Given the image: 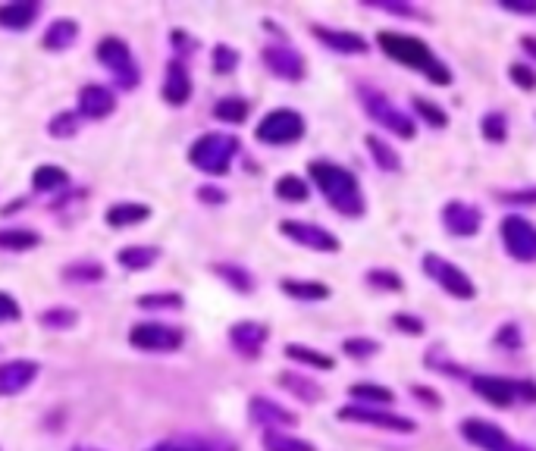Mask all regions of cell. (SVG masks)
<instances>
[{"instance_id":"d6a6232c","label":"cell","mask_w":536,"mask_h":451,"mask_svg":"<svg viewBox=\"0 0 536 451\" xmlns=\"http://www.w3.org/2000/svg\"><path fill=\"white\" fill-rule=\"evenodd\" d=\"M214 116L223 123H242L245 116H248V104L239 101V98H226L214 107Z\"/></svg>"},{"instance_id":"52a82bcc","label":"cell","mask_w":536,"mask_h":451,"mask_svg":"<svg viewBox=\"0 0 536 451\" xmlns=\"http://www.w3.org/2000/svg\"><path fill=\"white\" fill-rule=\"evenodd\" d=\"M502 242L515 260H536V226L524 217L502 220Z\"/></svg>"},{"instance_id":"8d00e7d4","label":"cell","mask_w":536,"mask_h":451,"mask_svg":"<svg viewBox=\"0 0 536 451\" xmlns=\"http://www.w3.org/2000/svg\"><path fill=\"white\" fill-rule=\"evenodd\" d=\"M414 110H417V113H421L427 123H433L436 129H442V126H446V123H449V116H446V113H442L439 107H433V104H430L427 98H414Z\"/></svg>"},{"instance_id":"bcb514c9","label":"cell","mask_w":536,"mask_h":451,"mask_svg":"<svg viewBox=\"0 0 536 451\" xmlns=\"http://www.w3.org/2000/svg\"><path fill=\"white\" fill-rule=\"evenodd\" d=\"M7 320H19V304L13 301V295L0 292V323H7Z\"/></svg>"},{"instance_id":"836d02e7","label":"cell","mask_w":536,"mask_h":451,"mask_svg":"<svg viewBox=\"0 0 536 451\" xmlns=\"http://www.w3.org/2000/svg\"><path fill=\"white\" fill-rule=\"evenodd\" d=\"M286 389H292V392H298L301 398H308V401H320L323 398V389L317 386V383H305V379H298L295 373H283V379H279Z\"/></svg>"},{"instance_id":"7dc6e473","label":"cell","mask_w":536,"mask_h":451,"mask_svg":"<svg viewBox=\"0 0 536 451\" xmlns=\"http://www.w3.org/2000/svg\"><path fill=\"white\" fill-rule=\"evenodd\" d=\"M370 282H374V286H386V289H402V279L395 276V273H383V270H374L367 276Z\"/></svg>"},{"instance_id":"db71d44e","label":"cell","mask_w":536,"mask_h":451,"mask_svg":"<svg viewBox=\"0 0 536 451\" xmlns=\"http://www.w3.org/2000/svg\"><path fill=\"white\" fill-rule=\"evenodd\" d=\"M505 451H533V448H527V445H521V442H508Z\"/></svg>"},{"instance_id":"7a4b0ae2","label":"cell","mask_w":536,"mask_h":451,"mask_svg":"<svg viewBox=\"0 0 536 451\" xmlns=\"http://www.w3.org/2000/svg\"><path fill=\"white\" fill-rule=\"evenodd\" d=\"M311 176L320 185V192L326 195V201L333 204V210L345 213V217H358V213L364 210L358 182H355L352 173L342 170V166L317 160V163H311Z\"/></svg>"},{"instance_id":"f1b7e54d","label":"cell","mask_w":536,"mask_h":451,"mask_svg":"<svg viewBox=\"0 0 536 451\" xmlns=\"http://www.w3.org/2000/svg\"><path fill=\"white\" fill-rule=\"evenodd\" d=\"M116 260H120L126 270H145L157 260V251L154 248H123Z\"/></svg>"},{"instance_id":"60d3db41","label":"cell","mask_w":536,"mask_h":451,"mask_svg":"<svg viewBox=\"0 0 536 451\" xmlns=\"http://www.w3.org/2000/svg\"><path fill=\"white\" fill-rule=\"evenodd\" d=\"M483 135H486L489 141H502V138H505V116H502V113L483 116Z\"/></svg>"},{"instance_id":"7402d4cb","label":"cell","mask_w":536,"mask_h":451,"mask_svg":"<svg viewBox=\"0 0 536 451\" xmlns=\"http://www.w3.org/2000/svg\"><path fill=\"white\" fill-rule=\"evenodd\" d=\"M148 207L145 204H135V201H123V204H113L107 210V223L113 229H126V226H135V223H142L148 220Z\"/></svg>"},{"instance_id":"d590c367","label":"cell","mask_w":536,"mask_h":451,"mask_svg":"<svg viewBox=\"0 0 536 451\" xmlns=\"http://www.w3.org/2000/svg\"><path fill=\"white\" fill-rule=\"evenodd\" d=\"M66 279H79V282H95V279H104V267L101 264H73L63 270Z\"/></svg>"},{"instance_id":"4fadbf2b","label":"cell","mask_w":536,"mask_h":451,"mask_svg":"<svg viewBox=\"0 0 536 451\" xmlns=\"http://www.w3.org/2000/svg\"><path fill=\"white\" fill-rule=\"evenodd\" d=\"M264 63L273 69L279 79L298 82L301 76H305V60H301V54L292 51V47H267V51H264Z\"/></svg>"},{"instance_id":"681fc988","label":"cell","mask_w":536,"mask_h":451,"mask_svg":"<svg viewBox=\"0 0 536 451\" xmlns=\"http://www.w3.org/2000/svg\"><path fill=\"white\" fill-rule=\"evenodd\" d=\"M502 10H511V13H533V16H536V4H518V0H502Z\"/></svg>"},{"instance_id":"83f0119b","label":"cell","mask_w":536,"mask_h":451,"mask_svg":"<svg viewBox=\"0 0 536 451\" xmlns=\"http://www.w3.org/2000/svg\"><path fill=\"white\" fill-rule=\"evenodd\" d=\"M367 148H370V154H374V160L383 166V170H389V173H399V170H402L399 154H395L389 145H383L377 135H367Z\"/></svg>"},{"instance_id":"603a6c76","label":"cell","mask_w":536,"mask_h":451,"mask_svg":"<svg viewBox=\"0 0 536 451\" xmlns=\"http://www.w3.org/2000/svg\"><path fill=\"white\" fill-rule=\"evenodd\" d=\"M79 38V26L73 19H57L54 26H48V32H44L41 44L48 47V51H66L69 44H73Z\"/></svg>"},{"instance_id":"2e32d148","label":"cell","mask_w":536,"mask_h":451,"mask_svg":"<svg viewBox=\"0 0 536 451\" xmlns=\"http://www.w3.org/2000/svg\"><path fill=\"white\" fill-rule=\"evenodd\" d=\"M113 107H116V98L104 85H85L79 91V110L88 120H104V116L113 113Z\"/></svg>"},{"instance_id":"5bb4252c","label":"cell","mask_w":536,"mask_h":451,"mask_svg":"<svg viewBox=\"0 0 536 451\" xmlns=\"http://www.w3.org/2000/svg\"><path fill=\"white\" fill-rule=\"evenodd\" d=\"M461 433H464V439H471L474 445H480L486 451H505V445L511 442L499 426L489 420H464Z\"/></svg>"},{"instance_id":"c3c4849f","label":"cell","mask_w":536,"mask_h":451,"mask_svg":"<svg viewBox=\"0 0 536 451\" xmlns=\"http://www.w3.org/2000/svg\"><path fill=\"white\" fill-rule=\"evenodd\" d=\"M395 326H399L402 332H411V336H421V332H424V323L417 320V317H408V314L395 317Z\"/></svg>"},{"instance_id":"74e56055","label":"cell","mask_w":536,"mask_h":451,"mask_svg":"<svg viewBox=\"0 0 536 451\" xmlns=\"http://www.w3.org/2000/svg\"><path fill=\"white\" fill-rule=\"evenodd\" d=\"M76 129H79V120L73 113H60V116H54V123L48 126V132L54 135V138H69V135H76Z\"/></svg>"},{"instance_id":"cb8c5ba5","label":"cell","mask_w":536,"mask_h":451,"mask_svg":"<svg viewBox=\"0 0 536 451\" xmlns=\"http://www.w3.org/2000/svg\"><path fill=\"white\" fill-rule=\"evenodd\" d=\"M38 10H41L38 4H7V7H0V26L13 29V32L29 29L38 16Z\"/></svg>"},{"instance_id":"f6af8a7d","label":"cell","mask_w":536,"mask_h":451,"mask_svg":"<svg viewBox=\"0 0 536 451\" xmlns=\"http://www.w3.org/2000/svg\"><path fill=\"white\" fill-rule=\"evenodd\" d=\"M508 76H511V82L521 85V88H527V91H530V88H536V76L530 73L527 66H518V63H515V66L508 69Z\"/></svg>"},{"instance_id":"8992f818","label":"cell","mask_w":536,"mask_h":451,"mask_svg":"<svg viewBox=\"0 0 536 451\" xmlns=\"http://www.w3.org/2000/svg\"><path fill=\"white\" fill-rule=\"evenodd\" d=\"M98 60L110 69L123 88H135L138 85V66L129 54V47L120 38H104L98 44Z\"/></svg>"},{"instance_id":"f35d334b","label":"cell","mask_w":536,"mask_h":451,"mask_svg":"<svg viewBox=\"0 0 536 451\" xmlns=\"http://www.w3.org/2000/svg\"><path fill=\"white\" fill-rule=\"evenodd\" d=\"M138 307H148V311H154V307H167V311H176V307H182V298L179 295H142L138 298Z\"/></svg>"},{"instance_id":"ba28073f","label":"cell","mask_w":536,"mask_h":451,"mask_svg":"<svg viewBox=\"0 0 536 451\" xmlns=\"http://www.w3.org/2000/svg\"><path fill=\"white\" fill-rule=\"evenodd\" d=\"M129 342L142 351H176L182 345V332L163 323H138L129 332Z\"/></svg>"},{"instance_id":"7c38bea8","label":"cell","mask_w":536,"mask_h":451,"mask_svg":"<svg viewBox=\"0 0 536 451\" xmlns=\"http://www.w3.org/2000/svg\"><path fill=\"white\" fill-rule=\"evenodd\" d=\"M35 376H38L35 361H7V364H0V395H19L26 386H32Z\"/></svg>"},{"instance_id":"ee69618b","label":"cell","mask_w":536,"mask_h":451,"mask_svg":"<svg viewBox=\"0 0 536 451\" xmlns=\"http://www.w3.org/2000/svg\"><path fill=\"white\" fill-rule=\"evenodd\" d=\"M239 63V54L232 51V47H217L214 51V69L217 73H229V69H236Z\"/></svg>"},{"instance_id":"8fae6325","label":"cell","mask_w":536,"mask_h":451,"mask_svg":"<svg viewBox=\"0 0 536 451\" xmlns=\"http://www.w3.org/2000/svg\"><path fill=\"white\" fill-rule=\"evenodd\" d=\"M342 420H355V423H374L380 430H392V433H414V420L389 414V411H370V408H345L339 411Z\"/></svg>"},{"instance_id":"484cf974","label":"cell","mask_w":536,"mask_h":451,"mask_svg":"<svg viewBox=\"0 0 536 451\" xmlns=\"http://www.w3.org/2000/svg\"><path fill=\"white\" fill-rule=\"evenodd\" d=\"M283 292L298 298V301H323L326 295H330V289L320 286V282H295V279L283 282Z\"/></svg>"},{"instance_id":"277c9868","label":"cell","mask_w":536,"mask_h":451,"mask_svg":"<svg viewBox=\"0 0 536 451\" xmlns=\"http://www.w3.org/2000/svg\"><path fill=\"white\" fill-rule=\"evenodd\" d=\"M254 135H258V141H264V145H289V141H298L305 135V120H301L295 110H273L264 116Z\"/></svg>"},{"instance_id":"4dcf8cb0","label":"cell","mask_w":536,"mask_h":451,"mask_svg":"<svg viewBox=\"0 0 536 451\" xmlns=\"http://www.w3.org/2000/svg\"><path fill=\"white\" fill-rule=\"evenodd\" d=\"M276 195L283 198V201L298 204V201L308 198V185H305V179H298V176H283V179L276 182Z\"/></svg>"},{"instance_id":"e575fe53","label":"cell","mask_w":536,"mask_h":451,"mask_svg":"<svg viewBox=\"0 0 536 451\" xmlns=\"http://www.w3.org/2000/svg\"><path fill=\"white\" fill-rule=\"evenodd\" d=\"M352 398H358V401H374V405H389L395 395H392V389H383V386L358 383V386H352Z\"/></svg>"},{"instance_id":"ffe728a7","label":"cell","mask_w":536,"mask_h":451,"mask_svg":"<svg viewBox=\"0 0 536 451\" xmlns=\"http://www.w3.org/2000/svg\"><path fill=\"white\" fill-rule=\"evenodd\" d=\"M251 417L261 426H292L295 423V414L279 408L270 398H251Z\"/></svg>"},{"instance_id":"9c48e42d","label":"cell","mask_w":536,"mask_h":451,"mask_svg":"<svg viewBox=\"0 0 536 451\" xmlns=\"http://www.w3.org/2000/svg\"><path fill=\"white\" fill-rule=\"evenodd\" d=\"M279 229H283L286 239L305 245L311 251H339V239L333 232H326L323 226L301 223V220H286V223H279Z\"/></svg>"},{"instance_id":"b9f144b4","label":"cell","mask_w":536,"mask_h":451,"mask_svg":"<svg viewBox=\"0 0 536 451\" xmlns=\"http://www.w3.org/2000/svg\"><path fill=\"white\" fill-rule=\"evenodd\" d=\"M345 351L352 354V358H370V354H377L380 345L374 339H348L345 342Z\"/></svg>"},{"instance_id":"44dd1931","label":"cell","mask_w":536,"mask_h":451,"mask_svg":"<svg viewBox=\"0 0 536 451\" xmlns=\"http://www.w3.org/2000/svg\"><path fill=\"white\" fill-rule=\"evenodd\" d=\"M314 35H317L326 47L339 51V54H364V51H367V41H364L361 35H352V32H333V29L317 26Z\"/></svg>"},{"instance_id":"f5cc1de1","label":"cell","mask_w":536,"mask_h":451,"mask_svg":"<svg viewBox=\"0 0 536 451\" xmlns=\"http://www.w3.org/2000/svg\"><path fill=\"white\" fill-rule=\"evenodd\" d=\"M151 451H192V448H182V445H157Z\"/></svg>"},{"instance_id":"1f68e13d","label":"cell","mask_w":536,"mask_h":451,"mask_svg":"<svg viewBox=\"0 0 536 451\" xmlns=\"http://www.w3.org/2000/svg\"><path fill=\"white\" fill-rule=\"evenodd\" d=\"M286 354L292 361H301V364H311V367H320V370H330L333 367V358H326V354L314 351V348H305V345H289Z\"/></svg>"},{"instance_id":"816d5d0a","label":"cell","mask_w":536,"mask_h":451,"mask_svg":"<svg viewBox=\"0 0 536 451\" xmlns=\"http://www.w3.org/2000/svg\"><path fill=\"white\" fill-rule=\"evenodd\" d=\"M521 44L527 47V54H530V57H536V38H533V35H527V38H524Z\"/></svg>"},{"instance_id":"f546056e","label":"cell","mask_w":536,"mask_h":451,"mask_svg":"<svg viewBox=\"0 0 536 451\" xmlns=\"http://www.w3.org/2000/svg\"><path fill=\"white\" fill-rule=\"evenodd\" d=\"M264 448L267 451H317L311 442H301V439L286 436V433H267L264 436Z\"/></svg>"},{"instance_id":"f907efd6","label":"cell","mask_w":536,"mask_h":451,"mask_svg":"<svg viewBox=\"0 0 536 451\" xmlns=\"http://www.w3.org/2000/svg\"><path fill=\"white\" fill-rule=\"evenodd\" d=\"M201 198H207L211 204H220V201H223V192H217V188H201Z\"/></svg>"},{"instance_id":"30bf717a","label":"cell","mask_w":536,"mask_h":451,"mask_svg":"<svg viewBox=\"0 0 536 451\" xmlns=\"http://www.w3.org/2000/svg\"><path fill=\"white\" fill-rule=\"evenodd\" d=\"M364 107H367V113L374 116L377 123H383L386 129H392L399 138H414V123L408 120L402 110H395L386 98H380V94L364 91Z\"/></svg>"},{"instance_id":"5b68a950","label":"cell","mask_w":536,"mask_h":451,"mask_svg":"<svg viewBox=\"0 0 536 451\" xmlns=\"http://www.w3.org/2000/svg\"><path fill=\"white\" fill-rule=\"evenodd\" d=\"M424 270H427V276L433 282H439L442 289H446L449 295H455V298H461V301H468V298L477 295V289H474V282L468 279V273L458 270L455 264H449V260L430 254V257H424Z\"/></svg>"},{"instance_id":"ab89813d","label":"cell","mask_w":536,"mask_h":451,"mask_svg":"<svg viewBox=\"0 0 536 451\" xmlns=\"http://www.w3.org/2000/svg\"><path fill=\"white\" fill-rule=\"evenodd\" d=\"M217 273H220L226 282H232V286H236L239 292H248V289L254 286L251 276H248L245 270H239V267H226V264H223V267H217Z\"/></svg>"},{"instance_id":"9a60e30c","label":"cell","mask_w":536,"mask_h":451,"mask_svg":"<svg viewBox=\"0 0 536 451\" xmlns=\"http://www.w3.org/2000/svg\"><path fill=\"white\" fill-rule=\"evenodd\" d=\"M442 223L452 235H477L480 229V210L464 204V201H452L446 210H442Z\"/></svg>"},{"instance_id":"ac0fdd59","label":"cell","mask_w":536,"mask_h":451,"mask_svg":"<svg viewBox=\"0 0 536 451\" xmlns=\"http://www.w3.org/2000/svg\"><path fill=\"white\" fill-rule=\"evenodd\" d=\"M474 389L496 408H508L511 401H515V392H518L515 383H508V379H499V376H477Z\"/></svg>"},{"instance_id":"d4e9b609","label":"cell","mask_w":536,"mask_h":451,"mask_svg":"<svg viewBox=\"0 0 536 451\" xmlns=\"http://www.w3.org/2000/svg\"><path fill=\"white\" fill-rule=\"evenodd\" d=\"M66 182H69V176H66V170H60V166H38L32 176L35 192H57V188H63Z\"/></svg>"},{"instance_id":"e0dca14e","label":"cell","mask_w":536,"mask_h":451,"mask_svg":"<svg viewBox=\"0 0 536 451\" xmlns=\"http://www.w3.org/2000/svg\"><path fill=\"white\" fill-rule=\"evenodd\" d=\"M229 339L236 345V351H242L245 358H258L264 342H267V326L261 323H236L229 329Z\"/></svg>"},{"instance_id":"7bdbcfd3","label":"cell","mask_w":536,"mask_h":451,"mask_svg":"<svg viewBox=\"0 0 536 451\" xmlns=\"http://www.w3.org/2000/svg\"><path fill=\"white\" fill-rule=\"evenodd\" d=\"M41 323L44 326H54V329H69V326L76 323V314L73 311H44Z\"/></svg>"},{"instance_id":"d6986e66","label":"cell","mask_w":536,"mask_h":451,"mask_svg":"<svg viewBox=\"0 0 536 451\" xmlns=\"http://www.w3.org/2000/svg\"><path fill=\"white\" fill-rule=\"evenodd\" d=\"M192 94V79L189 73H185L182 63H170L167 66V82H163V101L173 104V107H182L185 101H189Z\"/></svg>"},{"instance_id":"3957f363","label":"cell","mask_w":536,"mask_h":451,"mask_svg":"<svg viewBox=\"0 0 536 451\" xmlns=\"http://www.w3.org/2000/svg\"><path fill=\"white\" fill-rule=\"evenodd\" d=\"M239 151V141L232 135H223V132H211V135H201L192 151H189V160L198 166V170L211 173V176H220L229 170L232 157Z\"/></svg>"},{"instance_id":"4316f807","label":"cell","mask_w":536,"mask_h":451,"mask_svg":"<svg viewBox=\"0 0 536 451\" xmlns=\"http://www.w3.org/2000/svg\"><path fill=\"white\" fill-rule=\"evenodd\" d=\"M38 242H41L38 232H29V229H4L0 232V248H7V251H29Z\"/></svg>"},{"instance_id":"6da1fadb","label":"cell","mask_w":536,"mask_h":451,"mask_svg":"<svg viewBox=\"0 0 536 451\" xmlns=\"http://www.w3.org/2000/svg\"><path fill=\"white\" fill-rule=\"evenodd\" d=\"M377 41H380V47L392 60H399V63H405L411 69H424L430 82H436V85H449L452 82L449 69L433 57V51L421 38L399 35V32H380Z\"/></svg>"}]
</instances>
